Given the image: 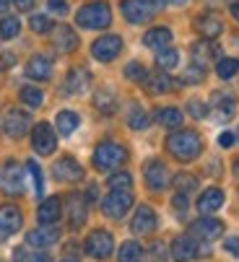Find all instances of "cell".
Segmentation results:
<instances>
[{"label": "cell", "mask_w": 239, "mask_h": 262, "mask_svg": "<svg viewBox=\"0 0 239 262\" xmlns=\"http://www.w3.org/2000/svg\"><path fill=\"white\" fill-rule=\"evenodd\" d=\"M18 99L26 104V106H42V101H45V94L39 91V89H34V86H24L21 91H18Z\"/></svg>", "instance_id": "36"}, {"label": "cell", "mask_w": 239, "mask_h": 262, "mask_svg": "<svg viewBox=\"0 0 239 262\" xmlns=\"http://www.w3.org/2000/svg\"><path fill=\"white\" fill-rule=\"evenodd\" d=\"M174 187H177V192L190 195L195 187H197V179H195L192 174H177V177H174Z\"/></svg>", "instance_id": "40"}, {"label": "cell", "mask_w": 239, "mask_h": 262, "mask_svg": "<svg viewBox=\"0 0 239 262\" xmlns=\"http://www.w3.org/2000/svg\"><path fill=\"white\" fill-rule=\"evenodd\" d=\"M206 76V70L203 68H197V65H190L185 73H182V83H201Z\"/></svg>", "instance_id": "44"}, {"label": "cell", "mask_w": 239, "mask_h": 262, "mask_svg": "<svg viewBox=\"0 0 239 262\" xmlns=\"http://www.w3.org/2000/svg\"><path fill=\"white\" fill-rule=\"evenodd\" d=\"M143 177H146V184L151 187V190H164V187L169 184V169L158 161V159H153V161H148L146 166H143Z\"/></svg>", "instance_id": "14"}, {"label": "cell", "mask_w": 239, "mask_h": 262, "mask_svg": "<svg viewBox=\"0 0 239 262\" xmlns=\"http://www.w3.org/2000/svg\"><path fill=\"white\" fill-rule=\"evenodd\" d=\"M75 24L84 29H107L112 24V8L102 0H94V3H86L78 8L75 13Z\"/></svg>", "instance_id": "2"}, {"label": "cell", "mask_w": 239, "mask_h": 262, "mask_svg": "<svg viewBox=\"0 0 239 262\" xmlns=\"http://www.w3.org/2000/svg\"><path fill=\"white\" fill-rule=\"evenodd\" d=\"M60 213H63V205H60V198H47L36 210V218L42 226H52V223L60 221Z\"/></svg>", "instance_id": "27"}, {"label": "cell", "mask_w": 239, "mask_h": 262, "mask_svg": "<svg viewBox=\"0 0 239 262\" xmlns=\"http://www.w3.org/2000/svg\"><path fill=\"white\" fill-rule=\"evenodd\" d=\"M109 190H130V184H133V177L128 171H117L109 177Z\"/></svg>", "instance_id": "41"}, {"label": "cell", "mask_w": 239, "mask_h": 262, "mask_svg": "<svg viewBox=\"0 0 239 262\" xmlns=\"http://www.w3.org/2000/svg\"><path fill=\"white\" fill-rule=\"evenodd\" d=\"M231 16L239 21V0H236V3H231Z\"/></svg>", "instance_id": "54"}, {"label": "cell", "mask_w": 239, "mask_h": 262, "mask_svg": "<svg viewBox=\"0 0 239 262\" xmlns=\"http://www.w3.org/2000/svg\"><path fill=\"white\" fill-rule=\"evenodd\" d=\"M29 26H31V31H36V34H45V31H52V21H50L47 16H42V13H36V16H31V18H29Z\"/></svg>", "instance_id": "43"}, {"label": "cell", "mask_w": 239, "mask_h": 262, "mask_svg": "<svg viewBox=\"0 0 239 262\" xmlns=\"http://www.w3.org/2000/svg\"><path fill=\"white\" fill-rule=\"evenodd\" d=\"M167 3H174V6H185L187 0H167Z\"/></svg>", "instance_id": "56"}, {"label": "cell", "mask_w": 239, "mask_h": 262, "mask_svg": "<svg viewBox=\"0 0 239 262\" xmlns=\"http://www.w3.org/2000/svg\"><path fill=\"white\" fill-rule=\"evenodd\" d=\"M52 174L60 182H78V179H84V169H81V164H78L73 156H63L52 166Z\"/></svg>", "instance_id": "18"}, {"label": "cell", "mask_w": 239, "mask_h": 262, "mask_svg": "<svg viewBox=\"0 0 239 262\" xmlns=\"http://www.w3.org/2000/svg\"><path fill=\"white\" fill-rule=\"evenodd\" d=\"M31 145L39 156H50L55 154L57 148V138H55V130L50 127V122H36L34 130H31Z\"/></svg>", "instance_id": "7"}, {"label": "cell", "mask_w": 239, "mask_h": 262, "mask_svg": "<svg viewBox=\"0 0 239 262\" xmlns=\"http://www.w3.org/2000/svg\"><path fill=\"white\" fill-rule=\"evenodd\" d=\"M55 122H57V133H60L63 138H68V135H73V133L78 130V122H81V117H78L75 112H70V109H63V112H57Z\"/></svg>", "instance_id": "30"}, {"label": "cell", "mask_w": 239, "mask_h": 262, "mask_svg": "<svg viewBox=\"0 0 239 262\" xmlns=\"http://www.w3.org/2000/svg\"><path fill=\"white\" fill-rule=\"evenodd\" d=\"M224 234V223L218 218H197L195 223H190V236L192 239H201V242H216Z\"/></svg>", "instance_id": "10"}, {"label": "cell", "mask_w": 239, "mask_h": 262, "mask_svg": "<svg viewBox=\"0 0 239 262\" xmlns=\"http://www.w3.org/2000/svg\"><path fill=\"white\" fill-rule=\"evenodd\" d=\"M153 229H156V213L148 205H138V210L130 221V231L138 236H146V234H153Z\"/></svg>", "instance_id": "16"}, {"label": "cell", "mask_w": 239, "mask_h": 262, "mask_svg": "<svg viewBox=\"0 0 239 262\" xmlns=\"http://www.w3.org/2000/svg\"><path fill=\"white\" fill-rule=\"evenodd\" d=\"M120 52H123V39H120L117 34H104V36H99V39L91 45V55L96 60H102V62L114 60Z\"/></svg>", "instance_id": "12"}, {"label": "cell", "mask_w": 239, "mask_h": 262, "mask_svg": "<svg viewBox=\"0 0 239 262\" xmlns=\"http://www.w3.org/2000/svg\"><path fill=\"white\" fill-rule=\"evenodd\" d=\"M57 239H60V229L57 226H39V229H34V231L26 234V244L31 249H39V252L55 247Z\"/></svg>", "instance_id": "13"}, {"label": "cell", "mask_w": 239, "mask_h": 262, "mask_svg": "<svg viewBox=\"0 0 239 262\" xmlns=\"http://www.w3.org/2000/svg\"><path fill=\"white\" fill-rule=\"evenodd\" d=\"M24 215L16 205H3L0 208V239H8L11 234L21 231Z\"/></svg>", "instance_id": "15"}, {"label": "cell", "mask_w": 239, "mask_h": 262, "mask_svg": "<svg viewBox=\"0 0 239 262\" xmlns=\"http://www.w3.org/2000/svg\"><path fill=\"white\" fill-rule=\"evenodd\" d=\"M218 60H221V45L218 42H213V39H197L192 45V65L206 70L208 62H218Z\"/></svg>", "instance_id": "11"}, {"label": "cell", "mask_w": 239, "mask_h": 262, "mask_svg": "<svg viewBox=\"0 0 239 262\" xmlns=\"http://www.w3.org/2000/svg\"><path fill=\"white\" fill-rule=\"evenodd\" d=\"M195 31L203 36V39H216V36L224 31V24L216 13H201L195 18Z\"/></svg>", "instance_id": "22"}, {"label": "cell", "mask_w": 239, "mask_h": 262, "mask_svg": "<svg viewBox=\"0 0 239 262\" xmlns=\"http://www.w3.org/2000/svg\"><path fill=\"white\" fill-rule=\"evenodd\" d=\"M239 73V60L236 57H221L218 62H216V76L218 78H224V81H229V78H234Z\"/></svg>", "instance_id": "32"}, {"label": "cell", "mask_w": 239, "mask_h": 262, "mask_svg": "<svg viewBox=\"0 0 239 262\" xmlns=\"http://www.w3.org/2000/svg\"><path fill=\"white\" fill-rule=\"evenodd\" d=\"M146 3H148V6L153 8V11H158V8H162V6L167 3V0H146Z\"/></svg>", "instance_id": "53"}, {"label": "cell", "mask_w": 239, "mask_h": 262, "mask_svg": "<svg viewBox=\"0 0 239 262\" xmlns=\"http://www.w3.org/2000/svg\"><path fill=\"white\" fill-rule=\"evenodd\" d=\"M151 94H169L172 91V78L167 76L164 70H158V73H148V78H146V83H143Z\"/></svg>", "instance_id": "29"}, {"label": "cell", "mask_w": 239, "mask_h": 262, "mask_svg": "<svg viewBox=\"0 0 239 262\" xmlns=\"http://www.w3.org/2000/svg\"><path fill=\"white\" fill-rule=\"evenodd\" d=\"M125 78H130V81H135V83H146L148 70H146L141 62H130V65H125Z\"/></svg>", "instance_id": "42"}, {"label": "cell", "mask_w": 239, "mask_h": 262, "mask_svg": "<svg viewBox=\"0 0 239 262\" xmlns=\"http://www.w3.org/2000/svg\"><path fill=\"white\" fill-rule=\"evenodd\" d=\"M26 76L31 81H50V76H52V60L45 57V55H34L26 62Z\"/></svg>", "instance_id": "23"}, {"label": "cell", "mask_w": 239, "mask_h": 262, "mask_svg": "<svg viewBox=\"0 0 239 262\" xmlns=\"http://www.w3.org/2000/svg\"><path fill=\"white\" fill-rule=\"evenodd\" d=\"M172 208H174V213H177L180 218H185V213H187V208H190V195L177 192L174 200H172Z\"/></svg>", "instance_id": "46"}, {"label": "cell", "mask_w": 239, "mask_h": 262, "mask_svg": "<svg viewBox=\"0 0 239 262\" xmlns=\"http://www.w3.org/2000/svg\"><path fill=\"white\" fill-rule=\"evenodd\" d=\"M21 31V21L16 16H3L0 18V39H13Z\"/></svg>", "instance_id": "35"}, {"label": "cell", "mask_w": 239, "mask_h": 262, "mask_svg": "<svg viewBox=\"0 0 239 262\" xmlns=\"http://www.w3.org/2000/svg\"><path fill=\"white\" fill-rule=\"evenodd\" d=\"M234 140H236V135H234V133H221L218 145H221V148H231V145H234Z\"/></svg>", "instance_id": "49"}, {"label": "cell", "mask_w": 239, "mask_h": 262, "mask_svg": "<svg viewBox=\"0 0 239 262\" xmlns=\"http://www.w3.org/2000/svg\"><path fill=\"white\" fill-rule=\"evenodd\" d=\"M221 205H224V190H218V187H208V190L197 198V210H201L203 215L216 213Z\"/></svg>", "instance_id": "26"}, {"label": "cell", "mask_w": 239, "mask_h": 262, "mask_svg": "<svg viewBox=\"0 0 239 262\" xmlns=\"http://www.w3.org/2000/svg\"><path fill=\"white\" fill-rule=\"evenodd\" d=\"M167 151L177 159V161H192L201 156L203 151V140L195 130H177L167 138Z\"/></svg>", "instance_id": "1"}, {"label": "cell", "mask_w": 239, "mask_h": 262, "mask_svg": "<svg viewBox=\"0 0 239 262\" xmlns=\"http://www.w3.org/2000/svg\"><path fill=\"white\" fill-rule=\"evenodd\" d=\"M89 86H91V73H89V68H73L68 76H65L63 91H65V94H84Z\"/></svg>", "instance_id": "19"}, {"label": "cell", "mask_w": 239, "mask_h": 262, "mask_svg": "<svg viewBox=\"0 0 239 262\" xmlns=\"http://www.w3.org/2000/svg\"><path fill=\"white\" fill-rule=\"evenodd\" d=\"M226 252H231V254H236L239 257V236H231V239H226Z\"/></svg>", "instance_id": "50"}, {"label": "cell", "mask_w": 239, "mask_h": 262, "mask_svg": "<svg viewBox=\"0 0 239 262\" xmlns=\"http://www.w3.org/2000/svg\"><path fill=\"white\" fill-rule=\"evenodd\" d=\"M156 11L146 3V0H123V16L130 24H146Z\"/></svg>", "instance_id": "20"}, {"label": "cell", "mask_w": 239, "mask_h": 262, "mask_svg": "<svg viewBox=\"0 0 239 262\" xmlns=\"http://www.w3.org/2000/svg\"><path fill=\"white\" fill-rule=\"evenodd\" d=\"M13 3H16V8H18V11H31L36 0H13Z\"/></svg>", "instance_id": "51"}, {"label": "cell", "mask_w": 239, "mask_h": 262, "mask_svg": "<svg viewBox=\"0 0 239 262\" xmlns=\"http://www.w3.org/2000/svg\"><path fill=\"white\" fill-rule=\"evenodd\" d=\"M156 65H158V70H172V68H177V65H180V52H177L174 47L162 50V52L156 55Z\"/></svg>", "instance_id": "34"}, {"label": "cell", "mask_w": 239, "mask_h": 262, "mask_svg": "<svg viewBox=\"0 0 239 262\" xmlns=\"http://www.w3.org/2000/svg\"><path fill=\"white\" fill-rule=\"evenodd\" d=\"M128 125H130L133 130H146V127H148V115H146L138 104H133L130 112H128Z\"/></svg>", "instance_id": "37"}, {"label": "cell", "mask_w": 239, "mask_h": 262, "mask_svg": "<svg viewBox=\"0 0 239 262\" xmlns=\"http://www.w3.org/2000/svg\"><path fill=\"white\" fill-rule=\"evenodd\" d=\"M26 171H29V177H31V182H34V192L42 195V192H45V177H42V169H39V164H36V161H26Z\"/></svg>", "instance_id": "38"}, {"label": "cell", "mask_w": 239, "mask_h": 262, "mask_svg": "<svg viewBox=\"0 0 239 262\" xmlns=\"http://www.w3.org/2000/svg\"><path fill=\"white\" fill-rule=\"evenodd\" d=\"M0 190L6 195H21L24 192V166L18 161H6L0 169Z\"/></svg>", "instance_id": "4"}, {"label": "cell", "mask_w": 239, "mask_h": 262, "mask_svg": "<svg viewBox=\"0 0 239 262\" xmlns=\"http://www.w3.org/2000/svg\"><path fill=\"white\" fill-rule=\"evenodd\" d=\"M112 249H114V239H112L109 231L96 229V231H91V234L86 236V254H89V257H94V259H107V257L112 254Z\"/></svg>", "instance_id": "9"}, {"label": "cell", "mask_w": 239, "mask_h": 262, "mask_svg": "<svg viewBox=\"0 0 239 262\" xmlns=\"http://www.w3.org/2000/svg\"><path fill=\"white\" fill-rule=\"evenodd\" d=\"M167 259V252H164V244H151V262H164Z\"/></svg>", "instance_id": "47"}, {"label": "cell", "mask_w": 239, "mask_h": 262, "mask_svg": "<svg viewBox=\"0 0 239 262\" xmlns=\"http://www.w3.org/2000/svg\"><path fill=\"white\" fill-rule=\"evenodd\" d=\"M8 6H11V0H0V13H6Z\"/></svg>", "instance_id": "55"}, {"label": "cell", "mask_w": 239, "mask_h": 262, "mask_svg": "<svg viewBox=\"0 0 239 262\" xmlns=\"http://www.w3.org/2000/svg\"><path fill=\"white\" fill-rule=\"evenodd\" d=\"M63 262H73V259H63Z\"/></svg>", "instance_id": "58"}, {"label": "cell", "mask_w": 239, "mask_h": 262, "mask_svg": "<svg viewBox=\"0 0 239 262\" xmlns=\"http://www.w3.org/2000/svg\"><path fill=\"white\" fill-rule=\"evenodd\" d=\"M13 65V55L6 52V55H0V68H11Z\"/></svg>", "instance_id": "52"}, {"label": "cell", "mask_w": 239, "mask_h": 262, "mask_svg": "<svg viewBox=\"0 0 239 262\" xmlns=\"http://www.w3.org/2000/svg\"><path fill=\"white\" fill-rule=\"evenodd\" d=\"M187 112L195 117V120H203V117H208V106L201 101V99H190L187 101Z\"/></svg>", "instance_id": "45"}, {"label": "cell", "mask_w": 239, "mask_h": 262, "mask_svg": "<svg viewBox=\"0 0 239 262\" xmlns=\"http://www.w3.org/2000/svg\"><path fill=\"white\" fill-rule=\"evenodd\" d=\"M128 161V151L120 143H112V140H104L96 145V151H94V166L99 171H114L120 169Z\"/></svg>", "instance_id": "3"}, {"label": "cell", "mask_w": 239, "mask_h": 262, "mask_svg": "<svg viewBox=\"0 0 239 262\" xmlns=\"http://www.w3.org/2000/svg\"><path fill=\"white\" fill-rule=\"evenodd\" d=\"M29 127H31V117L26 115L24 109L13 106V109L6 112V117H3V133H6L8 138L21 140V138L29 133Z\"/></svg>", "instance_id": "6"}, {"label": "cell", "mask_w": 239, "mask_h": 262, "mask_svg": "<svg viewBox=\"0 0 239 262\" xmlns=\"http://www.w3.org/2000/svg\"><path fill=\"white\" fill-rule=\"evenodd\" d=\"M94 106H96L99 112H104V115H112V112L117 109L114 94H112L109 89H102V91H96V96H94Z\"/></svg>", "instance_id": "33"}, {"label": "cell", "mask_w": 239, "mask_h": 262, "mask_svg": "<svg viewBox=\"0 0 239 262\" xmlns=\"http://www.w3.org/2000/svg\"><path fill=\"white\" fill-rule=\"evenodd\" d=\"M143 45L148 50H156V52H162L172 45V31L167 26H156V29H148L143 34Z\"/></svg>", "instance_id": "25"}, {"label": "cell", "mask_w": 239, "mask_h": 262, "mask_svg": "<svg viewBox=\"0 0 239 262\" xmlns=\"http://www.w3.org/2000/svg\"><path fill=\"white\" fill-rule=\"evenodd\" d=\"M86 215H89L86 198L81 192H73L68 198V221H70V229H81L84 223H86Z\"/></svg>", "instance_id": "17"}, {"label": "cell", "mask_w": 239, "mask_h": 262, "mask_svg": "<svg viewBox=\"0 0 239 262\" xmlns=\"http://www.w3.org/2000/svg\"><path fill=\"white\" fill-rule=\"evenodd\" d=\"M117 259L120 262H141L143 259V247L138 242H125L117 252Z\"/></svg>", "instance_id": "31"}, {"label": "cell", "mask_w": 239, "mask_h": 262, "mask_svg": "<svg viewBox=\"0 0 239 262\" xmlns=\"http://www.w3.org/2000/svg\"><path fill=\"white\" fill-rule=\"evenodd\" d=\"M13 259L16 262H47V254H42V252H36V249H16L13 252Z\"/></svg>", "instance_id": "39"}, {"label": "cell", "mask_w": 239, "mask_h": 262, "mask_svg": "<svg viewBox=\"0 0 239 262\" xmlns=\"http://www.w3.org/2000/svg\"><path fill=\"white\" fill-rule=\"evenodd\" d=\"M153 120L162 125V127H169V130H177L182 125V112L174 109V106H162L153 112Z\"/></svg>", "instance_id": "28"}, {"label": "cell", "mask_w": 239, "mask_h": 262, "mask_svg": "<svg viewBox=\"0 0 239 262\" xmlns=\"http://www.w3.org/2000/svg\"><path fill=\"white\" fill-rule=\"evenodd\" d=\"M236 112V101L231 94L226 91H216L213 94V120L216 122H229Z\"/></svg>", "instance_id": "21"}, {"label": "cell", "mask_w": 239, "mask_h": 262, "mask_svg": "<svg viewBox=\"0 0 239 262\" xmlns=\"http://www.w3.org/2000/svg\"><path fill=\"white\" fill-rule=\"evenodd\" d=\"M234 174H236V179H239V159L234 161Z\"/></svg>", "instance_id": "57"}, {"label": "cell", "mask_w": 239, "mask_h": 262, "mask_svg": "<svg viewBox=\"0 0 239 262\" xmlns=\"http://www.w3.org/2000/svg\"><path fill=\"white\" fill-rule=\"evenodd\" d=\"M47 6H50V11L57 13V16H65V13H68V3H65V0H47Z\"/></svg>", "instance_id": "48"}, {"label": "cell", "mask_w": 239, "mask_h": 262, "mask_svg": "<svg viewBox=\"0 0 239 262\" xmlns=\"http://www.w3.org/2000/svg\"><path fill=\"white\" fill-rule=\"evenodd\" d=\"M206 254H211V249H201V244H197L190 234H182L172 242V257L177 262H190L195 257H206Z\"/></svg>", "instance_id": "8"}, {"label": "cell", "mask_w": 239, "mask_h": 262, "mask_svg": "<svg viewBox=\"0 0 239 262\" xmlns=\"http://www.w3.org/2000/svg\"><path fill=\"white\" fill-rule=\"evenodd\" d=\"M52 36H55L52 42H55V50L57 52H73L78 47V34L70 26H65V24L52 26Z\"/></svg>", "instance_id": "24"}, {"label": "cell", "mask_w": 239, "mask_h": 262, "mask_svg": "<svg viewBox=\"0 0 239 262\" xmlns=\"http://www.w3.org/2000/svg\"><path fill=\"white\" fill-rule=\"evenodd\" d=\"M133 208V192L130 190H112L102 200V213L107 218H123Z\"/></svg>", "instance_id": "5"}]
</instances>
